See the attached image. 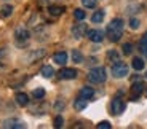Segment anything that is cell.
<instances>
[{
	"label": "cell",
	"instance_id": "1",
	"mask_svg": "<svg viewBox=\"0 0 147 129\" xmlns=\"http://www.w3.org/2000/svg\"><path fill=\"white\" fill-rule=\"evenodd\" d=\"M123 35V21L121 19H114L112 22H109L107 26V37L110 41H118Z\"/></svg>",
	"mask_w": 147,
	"mask_h": 129
},
{
	"label": "cell",
	"instance_id": "2",
	"mask_svg": "<svg viewBox=\"0 0 147 129\" xmlns=\"http://www.w3.org/2000/svg\"><path fill=\"white\" fill-rule=\"evenodd\" d=\"M106 69L104 67H94V69L90 70L88 74V80L91 81V83H102V81H106Z\"/></svg>",
	"mask_w": 147,
	"mask_h": 129
},
{
	"label": "cell",
	"instance_id": "3",
	"mask_svg": "<svg viewBox=\"0 0 147 129\" xmlns=\"http://www.w3.org/2000/svg\"><path fill=\"white\" fill-rule=\"evenodd\" d=\"M112 75L115 78H123L128 75V66L123 62H115L114 67H112Z\"/></svg>",
	"mask_w": 147,
	"mask_h": 129
},
{
	"label": "cell",
	"instance_id": "4",
	"mask_svg": "<svg viewBox=\"0 0 147 129\" xmlns=\"http://www.w3.org/2000/svg\"><path fill=\"white\" fill-rule=\"evenodd\" d=\"M110 112H112V115H120L125 112V102L120 99V97H115L114 100H112V104H110Z\"/></svg>",
	"mask_w": 147,
	"mask_h": 129
},
{
	"label": "cell",
	"instance_id": "5",
	"mask_svg": "<svg viewBox=\"0 0 147 129\" xmlns=\"http://www.w3.org/2000/svg\"><path fill=\"white\" fill-rule=\"evenodd\" d=\"M86 32H88V27H86L85 22H77V24L72 27V35L75 38H82L83 35H86Z\"/></svg>",
	"mask_w": 147,
	"mask_h": 129
},
{
	"label": "cell",
	"instance_id": "6",
	"mask_svg": "<svg viewBox=\"0 0 147 129\" xmlns=\"http://www.w3.org/2000/svg\"><path fill=\"white\" fill-rule=\"evenodd\" d=\"M59 78H63V80H74V78H77L78 72L75 69H67V67H64V69H61L58 72Z\"/></svg>",
	"mask_w": 147,
	"mask_h": 129
},
{
	"label": "cell",
	"instance_id": "7",
	"mask_svg": "<svg viewBox=\"0 0 147 129\" xmlns=\"http://www.w3.org/2000/svg\"><path fill=\"white\" fill-rule=\"evenodd\" d=\"M144 89H146V86H144L142 81H136V83H133V86H131V97H133V100H136L138 97L144 92Z\"/></svg>",
	"mask_w": 147,
	"mask_h": 129
},
{
	"label": "cell",
	"instance_id": "8",
	"mask_svg": "<svg viewBox=\"0 0 147 129\" xmlns=\"http://www.w3.org/2000/svg\"><path fill=\"white\" fill-rule=\"evenodd\" d=\"M86 35H88V38H90L91 41H94V43H101V41L104 40V33H102V30H98V29L88 30V32H86Z\"/></svg>",
	"mask_w": 147,
	"mask_h": 129
},
{
	"label": "cell",
	"instance_id": "9",
	"mask_svg": "<svg viewBox=\"0 0 147 129\" xmlns=\"http://www.w3.org/2000/svg\"><path fill=\"white\" fill-rule=\"evenodd\" d=\"M53 61H55L56 64H59V66H64V64L67 62V53H66V51L56 53V54L53 56Z\"/></svg>",
	"mask_w": 147,
	"mask_h": 129
},
{
	"label": "cell",
	"instance_id": "10",
	"mask_svg": "<svg viewBox=\"0 0 147 129\" xmlns=\"http://www.w3.org/2000/svg\"><path fill=\"white\" fill-rule=\"evenodd\" d=\"M94 96V89L91 88V86H85V88L80 89V97H83V99H91V97Z\"/></svg>",
	"mask_w": 147,
	"mask_h": 129
},
{
	"label": "cell",
	"instance_id": "11",
	"mask_svg": "<svg viewBox=\"0 0 147 129\" xmlns=\"http://www.w3.org/2000/svg\"><path fill=\"white\" fill-rule=\"evenodd\" d=\"M3 128L10 129V128H26V124L22 121H18V120H7L3 123Z\"/></svg>",
	"mask_w": 147,
	"mask_h": 129
},
{
	"label": "cell",
	"instance_id": "12",
	"mask_svg": "<svg viewBox=\"0 0 147 129\" xmlns=\"http://www.w3.org/2000/svg\"><path fill=\"white\" fill-rule=\"evenodd\" d=\"M16 102H18V105H21V107H26L27 104H29V96L24 94V92H18V94H16Z\"/></svg>",
	"mask_w": 147,
	"mask_h": 129
},
{
	"label": "cell",
	"instance_id": "13",
	"mask_svg": "<svg viewBox=\"0 0 147 129\" xmlns=\"http://www.w3.org/2000/svg\"><path fill=\"white\" fill-rule=\"evenodd\" d=\"M29 30H26V29H18L16 30V40L18 41H26L27 38H29Z\"/></svg>",
	"mask_w": 147,
	"mask_h": 129
},
{
	"label": "cell",
	"instance_id": "14",
	"mask_svg": "<svg viewBox=\"0 0 147 129\" xmlns=\"http://www.w3.org/2000/svg\"><path fill=\"white\" fill-rule=\"evenodd\" d=\"M86 105H88V100L83 99V97H80V99H77L75 102H74V107H75V110H77V112L86 108Z\"/></svg>",
	"mask_w": 147,
	"mask_h": 129
},
{
	"label": "cell",
	"instance_id": "15",
	"mask_svg": "<svg viewBox=\"0 0 147 129\" xmlns=\"http://www.w3.org/2000/svg\"><path fill=\"white\" fill-rule=\"evenodd\" d=\"M139 51L142 53V54L147 56V32L142 35V38L139 40Z\"/></svg>",
	"mask_w": 147,
	"mask_h": 129
},
{
	"label": "cell",
	"instance_id": "16",
	"mask_svg": "<svg viewBox=\"0 0 147 129\" xmlns=\"http://www.w3.org/2000/svg\"><path fill=\"white\" fill-rule=\"evenodd\" d=\"M102 19H104V11H102V10L94 11V13H93V16H91V21H93V22H96V24L102 22Z\"/></svg>",
	"mask_w": 147,
	"mask_h": 129
},
{
	"label": "cell",
	"instance_id": "17",
	"mask_svg": "<svg viewBox=\"0 0 147 129\" xmlns=\"http://www.w3.org/2000/svg\"><path fill=\"white\" fill-rule=\"evenodd\" d=\"M107 61H110V62H120V54L115 49H110L107 53Z\"/></svg>",
	"mask_w": 147,
	"mask_h": 129
},
{
	"label": "cell",
	"instance_id": "18",
	"mask_svg": "<svg viewBox=\"0 0 147 129\" xmlns=\"http://www.w3.org/2000/svg\"><path fill=\"white\" fill-rule=\"evenodd\" d=\"M40 74L43 75L45 78H51L53 75H55V70H53L51 66H45V67H42V72H40Z\"/></svg>",
	"mask_w": 147,
	"mask_h": 129
},
{
	"label": "cell",
	"instance_id": "19",
	"mask_svg": "<svg viewBox=\"0 0 147 129\" xmlns=\"http://www.w3.org/2000/svg\"><path fill=\"white\" fill-rule=\"evenodd\" d=\"M50 15L51 16H61L64 13V8L63 7H56V5H53V7H50Z\"/></svg>",
	"mask_w": 147,
	"mask_h": 129
},
{
	"label": "cell",
	"instance_id": "20",
	"mask_svg": "<svg viewBox=\"0 0 147 129\" xmlns=\"http://www.w3.org/2000/svg\"><path fill=\"white\" fill-rule=\"evenodd\" d=\"M133 69L134 70H142L144 69V61L141 57H133Z\"/></svg>",
	"mask_w": 147,
	"mask_h": 129
},
{
	"label": "cell",
	"instance_id": "21",
	"mask_svg": "<svg viewBox=\"0 0 147 129\" xmlns=\"http://www.w3.org/2000/svg\"><path fill=\"white\" fill-rule=\"evenodd\" d=\"M72 61H74L75 64H80L82 61H83V56H82V53L77 51V49H74V51H72Z\"/></svg>",
	"mask_w": 147,
	"mask_h": 129
},
{
	"label": "cell",
	"instance_id": "22",
	"mask_svg": "<svg viewBox=\"0 0 147 129\" xmlns=\"http://www.w3.org/2000/svg\"><path fill=\"white\" fill-rule=\"evenodd\" d=\"M32 96L35 97V99H42V97L45 96V89L43 88H37L32 91Z\"/></svg>",
	"mask_w": 147,
	"mask_h": 129
},
{
	"label": "cell",
	"instance_id": "23",
	"mask_svg": "<svg viewBox=\"0 0 147 129\" xmlns=\"http://www.w3.org/2000/svg\"><path fill=\"white\" fill-rule=\"evenodd\" d=\"M74 16H75V19H78V21H83L85 16H86V13H85L83 10H75L74 11Z\"/></svg>",
	"mask_w": 147,
	"mask_h": 129
},
{
	"label": "cell",
	"instance_id": "24",
	"mask_svg": "<svg viewBox=\"0 0 147 129\" xmlns=\"http://www.w3.org/2000/svg\"><path fill=\"white\" fill-rule=\"evenodd\" d=\"M11 13H13V7H10V5H5V7L2 8V16H5V18L10 16Z\"/></svg>",
	"mask_w": 147,
	"mask_h": 129
},
{
	"label": "cell",
	"instance_id": "25",
	"mask_svg": "<svg viewBox=\"0 0 147 129\" xmlns=\"http://www.w3.org/2000/svg\"><path fill=\"white\" fill-rule=\"evenodd\" d=\"M82 3L86 8H94L96 5H98V2H96V0H82Z\"/></svg>",
	"mask_w": 147,
	"mask_h": 129
},
{
	"label": "cell",
	"instance_id": "26",
	"mask_svg": "<svg viewBox=\"0 0 147 129\" xmlns=\"http://www.w3.org/2000/svg\"><path fill=\"white\" fill-rule=\"evenodd\" d=\"M123 53H125L126 56L131 54V53H133V45L131 43H125V45H123Z\"/></svg>",
	"mask_w": 147,
	"mask_h": 129
},
{
	"label": "cell",
	"instance_id": "27",
	"mask_svg": "<svg viewBox=\"0 0 147 129\" xmlns=\"http://www.w3.org/2000/svg\"><path fill=\"white\" fill-rule=\"evenodd\" d=\"M129 27H131V29H138V27H139V19L131 18L129 19Z\"/></svg>",
	"mask_w": 147,
	"mask_h": 129
},
{
	"label": "cell",
	"instance_id": "28",
	"mask_svg": "<svg viewBox=\"0 0 147 129\" xmlns=\"http://www.w3.org/2000/svg\"><path fill=\"white\" fill-rule=\"evenodd\" d=\"M63 124H64L63 116H56L55 118V128H63Z\"/></svg>",
	"mask_w": 147,
	"mask_h": 129
},
{
	"label": "cell",
	"instance_id": "29",
	"mask_svg": "<svg viewBox=\"0 0 147 129\" xmlns=\"http://www.w3.org/2000/svg\"><path fill=\"white\" fill-rule=\"evenodd\" d=\"M96 128H98V129H110V123L109 121H101Z\"/></svg>",
	"mask_w": 147,
	"mask_h": 129
},
{
	"label": "cell",
	"instance_id": "30",
	"mask_svg": "<svg viewBox=\"0 0 147 129\" xmlns=\"http://www.w3.org/2000/svg\"><path fill=\"white\" fill-rule=\"evenodd\" d=\"M144 91H146V96H147V88H146V89H144Z\"/></svg>",
	"mask_w": 147,
	"mask_h": 129
},
{
	"label": "cell",
	"instance_id": "31",
	"mask_svg": "<svg viewBox=\"0 0 147 129\" xmlns=\"http://www.w3.org/2000/svg\"><path fill=\"white\" fill-rule=\"evenodd\" d=\"M146 78H147V72H146Z\"/></svg>",
	"mask_w": 147,
	"mask_h": 129
}]
</instances>
